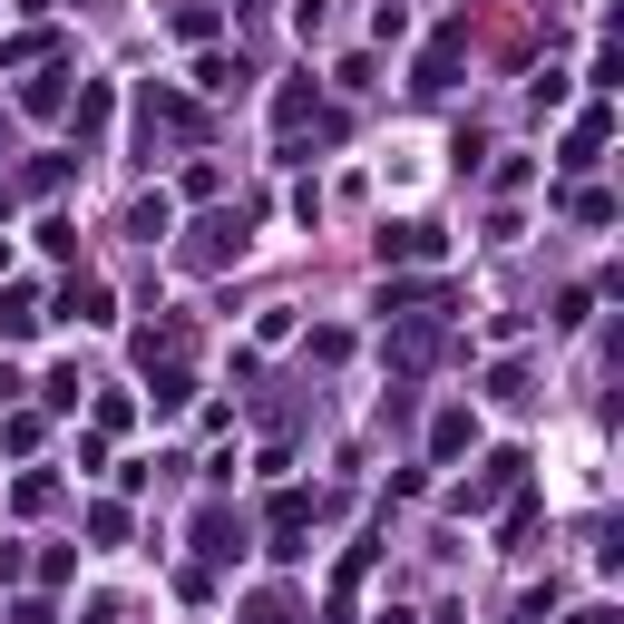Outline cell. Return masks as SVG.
I'll use <instances>...</instances> for the list:
<instances>
[{"mask_svg":"<svg viewBox=\"0 0 624 624\" xmlns=\"http://www.w3.org/2000/svg\"><path fill=\"white\" fill-rule=\"evenodd\" d=\"M449 69H459V30H449V40H429V50H419V88H449Z\"/></svg>","mask_w":624,"mask_h":624,"instance_id":"cell-1","label":"cell"},{"mask_svg":"<svg viewBox=\"0 0 624 624\" xmlns=\"http://www.w3.org/2000/svg\"><path fill=\"white\" fill-rule=\"evenodd\" d=\"M69 322H108V293L98 283H69Z\"/></svg>","mask_w":624,"mask_h":624,"instance_id":"cell-4","label":"cell"},{"mask_svg":"<svg viewBox=\"0 0 624 624\" xmlns=\"http://www.w3.org/2000/svg\"><path fill=\"white\" fill-rule=\"evenodd\" d=\"M595 146H605V108H595V118H585V128L566 138V166H595Z\"/></svg>","mask_w":624,"mask_h":624,"instance_id":"cell-3","label":"cell"},{"mask_svg":"<svg viewBox=\"0 0 624 624\" xmlns=\"http://www.w3.org/2000/svg\"><path fill=\"white\" fill-rule=\"evenodd\" d=\"M254 624H293V605H283V595H264V605H254Z\"/></svg>","mask_w":624,"mask_h":624,"instance_id":"cell-5","label":"cell"},{"mask_svg":"<svg viewBox=\"0 0 624 624\" xmlns=\"http://www.w3.org/2000/svg\"><path fill=\"white\" fill-rule=\"evenodd\" d=\"M381 254H401V264H419V254H439V234H429V225H401V234H381Z\"/></svg>","mask_w":624,"mask_h":624,"instance_id":"cell-2","label":"cell"}]
</instances>
